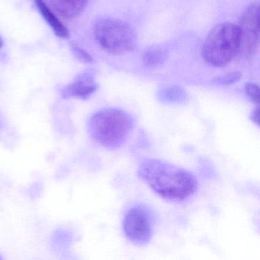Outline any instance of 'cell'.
I'll list each match as a JSON object with an SVG mask.
<instances>
[{
  "label": "cell",
  "mask_w": 260,
  "mask_h": 260,
  "mask_svg": "<svg viewBox=\"0 0 260 260\" xmlns=\"http://www.w3.org/2000/svg\"><path fill=\"white\" fill-rule=\"evenodd\" d=\"M138 174L154 192L169 200H184L197 189V179L191 172L161 159L143 161Z\"/></svg>",
  "instance_id": "obj_1"
},
{
  "label": "cell",
  "mask_w": 260,
  "mask_h": 260,
  "mask_svg": "<svg viewBox=\"0 0 260 260\" xmlns=\"http://www.w3.org/2000/svg\"><path fill=\"white\" fill-rule=\"evenodd\" d=\"M134 127L130 114L118 109H105L95 112L88 123L91 137L98 144L116 149L124 144Z\"/></svg>",
  "instance_id": "obj_2"
},
{
  "label": "cell",
  "mask_w": 260,
  "mask_h": 260,
  "mask_svg": "<svg viewBox=\"0 0 260 260\" xmlns=\"http://www.w3.org/2000/svg\"><path fill=\"white\" fill-rule=\"evenodd\" d=\"M239 47L238 26L225 22L217 25L207 36L202 48V57L213 66H224L239 52Z\"/></svg>",
  "instance_id": "obj_3"
},
{
  "label": "cell",
  "mask_w": 260,
  "mask_h": 260,
  "mask_svg": "<svg viewBox=\"0 0 260 260\" xmlns=\"http://www.w3.org/2000/svg\"><path fill=\"white\" fill-rule=\"evenodd\" d=\"M95 36L100 46L113 55H124L132 52L137 45L135 30L126 22L106 18L97 22Z\"/></svg>",
  "instance_id": "obj_4"
},
{
  "label": "cell",
  "mask_w": 260,
  "mask_h": 260,
  "mask_svg": "<svg viewBox=\"0 0 260 260\" xmlns=\"http://www.w3.org/2000/svg\"><path fill=\"white\" fill-rule=\"evenodd\" d=\"M239 52L244 58L255 57L259 44V5L253 3L246 7L242 13L240 25Z\"/></svg>",
  "instance_id": "obj_5"
},
{
  "label": "cell",
  "mask_w": 260,
  "mask_h": 260,
  "mask_svg": "<svg viewBox=\"0 0 260 260\" xmlns=\"http://www.w3.org/2000/svg\"><path fill=\"white\" fill-rule=\"evenodd\" d=\"M127 238L138 245L149 243L153 235V220L147 208L134 207L129 210L123 222Z\"/></svg>",
  "instance_id": "obj_6"
},
{
  "label": "cell",
  "mask_w": 260,
  "mask_h": 260,
  "mask_svg": "<svg viewBox=\"0 0 260 260\" xmlns=\"http://www.w3.org/2000/svg\"><path fill=\"white\" fill-rule=\"evenodd\" d=\"M98 89L95 75L92 71H86L71 84L63 88L61 95L63 98L87 99Z\"/></svg>",
  "instance_id": "obj_7"
},
{
  "label": "cell",
  "mask_w": 260,
  "mask_h": 260,
  "mask_svg": "<svg viewBox=\"0 0 260 260\" xmlns=\"http://www.w3.org/2000/svg\"><path fill=\"white\" fill-rule=\"evenodd\" d=\"M89 0H51V7L62 17L74 19L80 16Z\"/></svg>",
  "instance_id": "obj_8"
},
{
  "label": "cell",
  "mask_w": 260,
  "mask_h": 260,
  "mask_svg": "<svg viewBox=\"0 0 260 260\" xmlns=\"http://www.w3.org/2000/svg\"><path fill=\"white\" fill-rule=\"evenodd\" d=\"M36 7L43 19L46 21L50 27L52 28L56 36L61 39H68L69 37V31L63 25V22L57 17L54 12L49 8L45 0H34Z\"/></svg>",
  "instance_id": "obj_9"
},
{
  "label": "cell",
  "mask_w": 260,
  "mask_h": 260,
  "mask_svg": "<svg viewBox=\"0 0 260 260\" xmlns=\"http://www.w3.org/2000/svg\"><path fill=\"white\" fill-rule=\"evenodd\" d=\"M168 57V49L164 45H153L144 53L143 60L150 67L158 66Z\"/></svg>",
  "instance_id": "obj_10"
},
{
  "label": "cell",
  "mask_w": 260,
  "mask_h": 260,
  "mask_svg": "<svg viewBox=\"0 0 260 260\" xmlns=\"http://www.w3.org/2000/svg\"><path fill=\"white\" fill-rule=\"evenodd\" d=\"M159 100L164 103H182L187 101L188 95L182 88L171 86L165 88L159 92Z\"/></svg>",
  "instance_id": "obj_11"
},
{
  "label": "cell",
  "mask_w": 260,
  "mask_h": 260,
  "mask_svg": "<svg viewBox=\"0 0 260 260\" xmlns=\"http://www.w3.org/2000/svg\"><path fill=\"white\" fill-rule=\"evenodd\" d=\"M242 77V74L239 71H234L225 75L220 76L214 80V82L220 85H231L237 83Z\"/></svg>",
  "instance_id": "obj_12"
},
{
  "label": "cell",
  "mask_w": 260,
  "mask_h": 260,
  "mask_svg": "<svg viewBox=\"0 0 260 260\" xmlns=\"http://www.w3.org/2000/svg\"><path fill=\"white\" fill-rule=\"evenodd\" d=\"M245 93L247 98L254 103H258L259 100V88L258 85L253 83H246L245 84Z\"/></svg>",
  "instance_id": "obj_13"
},
{
  "label": "cell",
  "mask_w": 260,
  "mask_h": 260,
  "mask_svg": "<svg viewBox=\"0 0 260 260\" xmlns=\"http://www.w3.org/2000/svg\"><path fill=\"white\" fill-rule=\"evenodd\" d=\"M73 52H74V55L78 58L79 60L83 62V63H90L92 62V58L91 57L90 54L89 53L86 52L85 50L82 49L80 47L76 46V45H73L72 48Z\"/></svg>",
  "instance_id": "obj_14"
},
{
  "label": "cell",
  "mask_w": 260,
  "mask_h": 260,
  "mask_svg": "<svg viewBox=\"0 0 260 260\" xmlns=\"http://www.w3.org/2000/svg\"><path fill=\"white\" fill-rule=\"evenodd\" d=\"M250 119L252 120L254 124H256L257 126L259 125V110H258V107L252 111L250 115Z\"/></svg>",
  "instance_id": "obj_15"
},
{
  "label": "cell",
  "mask_w": 260,
  "mask_h": 260,
  "mask_svg": "<svg viewBox=\"0 0 260 260\" xmlns=\"http://www.w3.org/2000/svg\"><path fill=\"white\" fill-rule=\"evenodd\" d=\"M3 45H4V41L2 38L0 37V48H2Z\"/></svg>",
  "instance_id": "obj_16"
}]
</instances>
